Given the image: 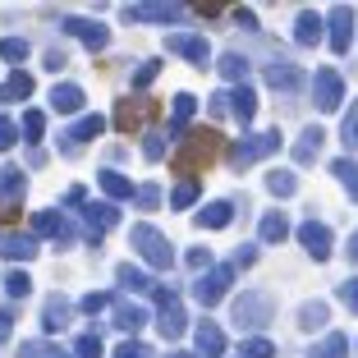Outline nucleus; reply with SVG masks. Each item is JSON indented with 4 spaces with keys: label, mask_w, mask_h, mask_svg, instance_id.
I'll use <instances>...</instances> for the list:
<instances>
[{
    "label": "nucleus",
    "mask_w": 358,
    "mask_h": 358,
    "mask_svg": "<svg viewBox=\"0 0 358 358\" xmlns=\"http://www.w3.org/2000/svg\"><path fill=\"white\" fill-rule=\"evenodd\" d=\"M317 106H322V110H336L340 106V96H345V83H340V74L336 69H317Z\"/></svg>",
    "instance_id": "f257e3e1"
},
{
    "label": "nucleus",
    "mask_w": 358,
    "mask_h": 358,
    "mask_svg": "<svg viewBox=\"0 0 358 358\" xmlns=\"http://www.w3.org/2000/svg\"><path fill=\"white\" fill-rule=\"evenodd\" d=\"M280 148V138L275 134H262V138H248V143H243V148H234V166H248V161H257V157H266V152H275Z\"/></svg>",
    "instance_id": "f03ea898"
},
{
    "label": "nucleus",
    "mask_w": 358,
    "mask_h": 358,
    "mask_svg": "<svg viewBox=\"0 0 358 358\" xmlns=\"http://www.w3.org/2000/svg\"><path fill=\"white\" fill-rule=\"evenodd\" d=\"M299 239H303V248H308L313 257H331V230H327V225L308 221L303 230H299Z\"/></svg>",
    "instance_id": "7ed1b4c3"
},
{
    "label": "nucleus",
    "mask_w": 358,
    "mask_h": 358,
    "mask_svg": "<svg viewBox=\"0 0 358 358\" xmlns=\"http://www.w3.org/2000/svg\"><path fill=\"white\" fill-rule=\"evenodd\" d=\"M349 32H354V10H331V46L336 51H349Z\"/></svg>",
    "instance_id": "20e7f679"
},
{
    "label": "nucleus",
    "mask_w": 358,
    "mask_h": 358,
    "mask_svg": "<svg viewBox=\"0 0 358 358\" xmlns=\"http://www.w3.org/2000/svg\"><path fill=\"white\" fill-rule=\"evenodd\" d=\"M189 148H193V152H184V157H179V166H184V170H189V166H207L211 152H216V134H198Z\"/></svg>",
    "instance_id": "39448f33"
},
{
    "label": "nucleus",
    "mask_w": 358,
    "mask_h": 358,
    "mask_svg": "<svg viewBox=\"0 0 358 358\" xmlns=\"http://www.w3.org/2000/svg\"><path fill=\"white\" fill-rule=\"evenodd\" d=\"M134 239H138V248H143V253H148L152 262H170V243L161 239V234H152V230H138Z\"/></svg>",
    "instance_id": "423d86ee"
},
{
    "label": "nucleus",
    "mask_w": 358,
    "mask_h": 358,
    "mask_svg": "<svg viewBox=\"0 0 358 358\" xmlns=\"http://www.w3.org/2000/svg\"><path fill=\"white\" fill-rule=\"evenodd\" d=\"M234 317H239V322H248V327H257V322H266V317H271V303H266V299H243V303L234 308Z\"/></svg>",
    "instance_id": "0eeeda50"
},
{
    "label": "nucleus",
    "mask_w": 358,
    "mask_h": 358,
    "mask_svg": "<svg viewBox=\"0 0 358 358\" xmlns=\"http://www.w3.org/2000/svg\"><path fill=\"white\" fill-rule=\"evenodd\" d=\"M331 170H336V179H340V184H345V189H349V198L358 202V161L340 157V161H336V166H331Z\"/></svg>",
    "instance_id": "6e6552de"
},
{
    "label": "nucleus",
    "mask_w": 358,
    "mask_h": 358,
    "mask_svg": "<svg viewBox=\"0 0 358 358\" xmlns=\"http://www.w3.org/2000/svg\"><path fill=\"white\" fill-rule=\"evenodd\" d=\"M345 349H349V340H345V336H327L322 345L313 349V358H345Z\"/></svg>",
    "instance_id": "1a4fd4ad"
},
{
    "label": "nucleus",
    "mask_w": 358,
    "mask_h": 358,
    "mask_svg": "<svg viewBox=\"0 0 358 358\" xmlns=\"http://www.w3.org/2000/svg\"><path fill=\"white\" fill-rule=\"evenodd\" d=\"M317 148H322V134H317V129H308V134L299 138V148H294V152H299V161H313Z\"/></svg>",
    "instance_id": "9d476101"
},
{
    "label": "nucleus",
    "mask_w": 358,
    "mask_h": 358,
    "mask_svg": "<svg viewBox=\"0 0 358 358\" xmlns=\"http://www.w3.org/2000/svg\"><path fill=\"white\" fill-rule=\"evenodd\" d=\"M317 32H322V23H317L313 14H303V19H299V42L313 46V42H317Z\"/></svg>",
    "instance_id": "9b49d317"
},
{
    "label": "nucleus",
    "mask_w": 358,
    "mask_h": 358,
    "mask_svg": "<svg viewBox=\"0 0 358 358\" xmlns=\"http://www.w3.org/2000/svg\"><path fill=\"white\" fill-rule=\"evenodd\" d=\"M175 51H184L189 60H202V55H207V46L193 42V37H175Z\"/></svg>",
    "instance_id": "f8f14e48"
},
{
    "label": "nucleus",
    "mask_w": 358,
    "mask_h": 358,
    "mask_svg": "<svg viewBox=\"0 0 358 358\" xmlns=\"http://www.w3.org/2000/svg\"><path fill=\"white\" fill-rule=\"evenodd\" d=\"M262 234H266V239H285V216H275V211H271V216L262 221Z\"/></svg>",
    "instance_id": "ddd939ff"
},
{
    "label": "nucleus",
    "mask_w": 358,
    "mask_h": 358,
    "mask_svg": "<svg viewBox=\"0 0 358 358\" xmlns=\"http://www.w3.org/2000/svg\"><path fill=\"white\" fill-rule=\"evenodd\" d=\"M340 299H345V308L358 317V280H345V285H340Z\"/></svg>",
    "instance_id": "4468645a"
},
{
    "label": "nucleus",
    "mask_w": 358,
    "mask_h": 358,
    "mask_svg": "<svg viewBox=\"0 0 358 358\" xmlns=\"http://www.w3.org/2000/svg\"><path fill=\"white\" fill-rule=\"evenodd\" d=\"M202 221H207V225H225V221H230V207H225V202H216V207L202 211Z\"/></svg>",
    "instance_id": "2eb2a0df"
},
{
    "label": "nucleus",
    "mask_w": 358,
    "mask_h": 358,
    "mask_svg": "<svg viewBox=\"0 0 358 358\" xmlns=\"http://www.w3.org/2000/svg\"><path fill=\"white\" fill-rule=\"evenodd\" d=\"M271 83H280V87H294V83H299V69L280 64V69H271Z\"/></svg>",
    "instance_id": "dca6fc26"
},
{
    "label": "nucleus",
    "mask_w": 358,
    "mask_h": 358,
    "mask_svg": "<svg viewBox=\"0 0 358 358\" xmlns=\"http://www.w3.org/2000/svg\"><path fill=\"white\" fill-rule=\"evenodd\" d=\"M198 345H202V354H216V349H221V336H216V327H202Z\"/></svg>",
    "instance_id": "f3484780"
},
{
    "label": "nucleus",
    "mask_w": 358,
    "mask_h": 358,
    "mask_svg": "<svg viewBox=\"0 0 358 358\" xmlns=\"http://www.w3.org/2000/svg\"><path fill=\"white\" fill-rule=\"evenodd\" d=\"M322 322H327V308H322V303H308L303 308V327H322Z\"/></svg>",
    "instance_id": "a211bd4d"
},
{
    "label": "nucleus",
    "mask_w": 358,
    "mask_h": 358,
    "mask_svg": "<svg viewBox=\"0 0 358 358\" xmlns=\"http://www.w3.org/2000/svg\"><path fill=\"white\" fill-rule=\"evenodd\" d=\"M266 184H271V193H280V198H285V193H294V175H271Z\"/></svg>",
    "instance_id": "6ab92c4d"
},
{
    "label": "nucleus",
    "mask_w": 358,
    "mask_h": 358,
    "mask_svg": "<svg viewBox=\"0 0 358 358\" xmlns=\"http://www.w3.org/2000/svg\"><path fill=\"white\" fill-rule=\"evenodd\" d=\"M345 143H349V148H358V106H354V120L345 124Z\"/></svg>",
    "instance_id": "aec40b11"
},
{
    "label": "nucleus",
    "mask_w": 358,
    "mask_h": 358,
    "mask_svg": "<svg viewBox=\"0 0 358 358\" xmlns=\"http://www.w3.org/2000/svg\"><path fill=\"white\" fill-rule=\"evenodd\" d=\"M221 69H225L230 78H239V74H243V60H234V55H225V60H221Z\"/></svg>",
    "instance_id": "412c9836"
},
{
    "label": "nucleus",
    "mask_w": 358,
    "mask_h": 358,
    "mask_svg": "<svg viewBox=\"0 0 358 358\" xmlns=\"http://www.w3.org/2000/svg\"><path fill=\"white\" fill-rule=\"evenodd\" d=\"M193 193H198V189H193V184H184V189L175 193V202H179V207H189V202H193Z\"/></svg>",
    "instance_id": "4be33fe9"
},
{
    "label": "nucleus",
    "mask_w": 358,
    "mask_h": 358,
    "mask_svg": "<svg viewBox=\"0 0 358 358\" xmlns=\"http://www.w3.org/2000/svg\"><path fill=\"white\" fill-rule=\"evenodd\" d=\"M349 262H358V234H349Z\"/></svg>",
    "instance_id": "5701e85b"
}]
</instances>
